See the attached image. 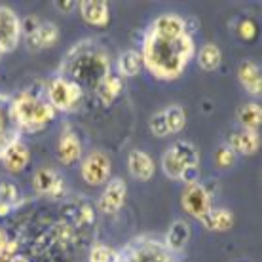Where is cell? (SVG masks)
I'll list each match as a JSON object with an SVG mask.
<instances>
[{
	"mask_svg": "<svg viewBox=\"0 0 262 262\" xmlns=\"http://www.w3.org/2000/svg\"><path fill=\"white\" fill-rule=\"evenodd\" d=\"M12 108L19 129L29 131V133L42 131L55 118L53 106L44 97H40L33 92H23L17 97H13Z\"/></svg>",
	"mask_w": 262,
	"mask_h": 262,
	"instance_id": "cell-3",
	"label": "cell"
},
{
	"mask_svg": "<svg viewBox=\"0 0 262 262\" xmlns=\"http://www.w3.org/2000/svg\"><path fill=\"white\" fill-rule=\"evenodd\" d=\"M237 34H239V38L245 40V42H251V40H255V36H256V25H255V21L243 19L242 23L237 25Z\"/></svg>",
	"mask_w": 262,
	"mask_h": 262,
	"instance_id": "cell-32",
	"label": "cell"
},
{
	"mask_svg": "<svg viewBox=\"0 0 262 262\" xmlns=\"http://www.w3.org/2000/svg\"><path fill=\"white\" fill-rule=\"evenodd\" d=\"M127 167H129L131 175H133L135 179H139V181H150V179L154 177V171H156L154 160L143 150H131L129 152Z\"/></svg>",
	"mask_w": 262,
	"mask_h": 262,
	"instance_id": "cell-17",
	"label": "cell"
},
{
	"mask_svg": "<svg viewBox=\"0 0 262 262\" xmlns=\"http://www.w3.org/2000/svg\"><path fill=\"white\" fill-rule=\"evenodd\" d=\"M21 129L17 120L13 116L12 97L0 93V156L6 152L8 146H12L15 141H19Z\"/></svg>",
	"mask_w": 262,
	"mask_h": 262,
	"instance_id": "cell-8",
	"label": "cell"
},
{
	"mask_svg": "<svg viewBox=\"0 0 262 262\" xmlns=\"http://www.w3.org/2000/svg\"><path fill=\"white\" fill-rule=\"evenodd\" d=\"M181 202H183L184 211L190 216L198 219V221H202L203 215L213 207V205H211L209 190L200 183L188 184V186L184 188L183 196H181Z\"/></svg>",
	"mask_w": 262,
	"mask_h": 262,
	"instance_id": "cell-9",
	"label": "cell"
},
{
	"mask_svg": "<svg viewBox=\"0 0 262 262\" xmlns=\"http://www.w3.org/2000/svg\"><path fill=\"white\" fill-rule=\"evenodd\" d=\"M33 188L38 194L50 198H61L65 194V181L59 177V173L52 167H42L34 173Z\"/></svg>",
	"mask_w": 262,
	"mask_h": 262,
	"instance_id": "cell-12",
	"label": "cell"
},
{
	"mask_svg": "<svg viewBox=\"0 0 262 262\" xmlns=\"http://www.w3.org/2000/svg\"><path fill=\"white\" fill-rule=\"evenodd\" d=\"M144 67L143 55L135 50H125L118 59V72L122 76H135Z\"/></svg>",
	"mask_w": 262,
	"mask_h": 262,
	"instance_id": "cell-25",
	"label": "cell"
},
{
	"mask_svg": "<svg viewBox=\"0 0 262 262\" xmlns=\"http://www.w3.org/2000/svg\"><path fill=\"white\" fill-rule=\"evenodd\" d=\"M228 146L236 152V156L237 154L251 156V154H255V152L258 150L260 137H258V133H255V131H247V129L234 131L228 139Z\"/></svg>",
	"mask_w": 262,
	"mask_h": 262,
	"instance_id": "cell-18",
	"label": "cell"
},
{
	"mask_svg": "<svg viewBox=\"0 0 262 262\" xmlns=\"http://www.w3.org/2000/svg\"><path fill=\"white\" fill-rule=\"evenodd\" d=\"M46 101L55 112H71L82 103V88L65 76H57L48 84Z\"/></svg>",
	"mask_w": 262,
	"mask_h": 262,
	"instance_id": "cell-5",
	"label": "cell"
},
{
	"mask_svg": "<svg viewBox=\"0 0 262 262\" xmlns=\"http://www.w3.org/2000/svg\"><path fill=\"white\" fill-rule=\"evenodd\" d=\"M57 158L63 165L76 164L82 158V143H80L78 135L67 125L57 143Z\"/></svg>",
	"mask_w": 262,
	"mask_h": 262,
	"instance_id": "cell-13",
	"label": "cell"
},
{
	"mask_svg": "<svg viewBox=\"0 0 262 262\" xmlns=\"http://www.w3.org/2000/svg\"><path fill=\"white\" fill-rule=\"evenodd\" d=\"M2 164L10 173H21L29 165V160H31V152L21 141H15L12 146H8L6 152L0 156Z\"/></svg>",
	"mask_w": 262,
	"mask_h": 262,
	"instance_id": "cell-16",
	"label": "cell"
},
{
	"mask_svg": "<svg viewBox=\"0 0 262 262\" xmlns=\"http://www.w3.org/2000/svg\"><path fill=\"white\" fill-rule=\"evenodd\" d=\"M150 131L156 135V137H167L169 135V129H167V122H165V114L164 111L156 112L150 118Z\"/></svg>",
	"mask_w": 262,
	"mask_h": 262,
	"instance_id": "cell-31",
	"label": "cell"
},
{
	"mask_svg": "<svg viewBox=\"0 0 262 262\" xmlns=\"http://www.w3.org/2000/svg\"><path fill=\"white\" fill-rule=\"evenodd\" d=\"M122 90H124V80H122V76L111 72V74H106L105 78L101 80V84L95 88V93H97V97L101 99V103L108 106V105H112L114 99L122 93Z\"/></svg>",
	"mask_w": 262,
	"mask_h": 262,
	"instance_id": "cell-22",
	"label": "cell"
},
{
	"mask_svg": "<svg viewBox=\"0 0 262 262\" xmlns=\"http://www.w3.org/2000/svg\"><path fill=\"white\" fill-rule=\"evenodd\" d=\"M200 164V150L196 144L183 141V143L171 144L169 148L162 154V169L169 179L179 181L183 171L188 165Z\"/></svg>",
	"mask_w": 262,
	"mask_h": 262,
	"instance_id": "cell-4",
	"label": "cell"
},
{
	"mask_svg": "<svg viewBox=\"0 0 262 262\" xmlns=\"http://www.w3.org/2000/svg\"><path fill=\"white\" fill-rule=\"evenodd\" d=\"M125 251V255L120 253V262H177L173 253L156 239H143Z\"/></svg>",
	"mask_w": 262,
	"mask_h": 262,
	"instance_id": "cell-6",
	"label": "cell"
},
{
	"mask_svg": "<svg viewBox=\"0 0 262 262\" xmlns=\"http://www.w3.org/2000/svg\"><path fill=\"white\" fill-rule=\"evenodd\" d=\"M61 69H63L61 76L72 80L80 88L85 84L95 90L101 84V80L106 74H111V59L101 46H97L92 40H84L69 52Z\"/></svg>",
	"mask_w": 262,
	"mask_h": 262,
	"instance_id": "cell-2",
	"label": "cell"
},
{
	"mask_svg": "<svg viewBox=\"0 0 262 262\" xmlns=\"http://www.w3.org/2000/svg\"><path fill=\"white\" fill-rule=\"evenodd\" d=\"M188 239H190V226H188V223L175 221V223L169 226V230H167L164 245L173 253V255H177V253H183L184 251Z\"/></svg>",
	"mask_w": 262,
	"mask_h": 262,
	"instance_id": "cell-21",
	"label": "cell"
},
{
	"mask_svg": "<svg viewBox=\"0 0 262 262\" xmlns=\"http://www.w3.org/2000/svg\"><path fill=\"white\" fill-rule=\"evenodd\" d=\"M237 78H239L243 88L247 90V93H251V95H260L262 93V74L256 63L243 61L237 69Z\"/></svg>",
	"mask_w": 262,
	"mask_h": 262,
	"instance_id": "cell-20",
	"label": "cell"
},
{
	"mask_svg": "<svg viewBox=\"0 0 262 262\" xmlns=\"http://www.w3.org/2000/svg\"><path fill=\"white\" fill-rule=\"evenodd\" d=\"M2 55H4V50H2V48H0V59H2Z\"/></svg>",
	"mask_w": 262,
	"mask_h": 262,
	"instance_id": "cell-39",
	"label": "cell"
},
{
	"mask_svg": "<svg viewBox=\"0 0 262 262\" xmlns=\"http://www.w3.org/2000/svg\"><path fill=\"white\" fill-rule=\"evenodd\" d=\"M237 120L243 125V129L258 133L262 125V106L258 103H245L237 108Z\"/></svg>",
	"mask_w": 262,
	"mask_h": 262,
	"instance_id": "cell-24",
	"label": "cell"
},
{
	"mask_svg": "<svg viewBox=\"0 0 262 262\" xmlns=\"http://www.w3.org/2000/svg\"><path fill=\"white\" fill-rule=\"evenodd\" d=\"M90 262H120V251L108 245H93L90 251Z\"/></svg>",
	"mask_w": 262,
	"mask_h": 262,
	"instance_id": "cell-28",
	"label": "cell"
},
{
	"mask_svg": "<svg viewBox=\"0 0 262 262\" xmlns=\"http://www.w3.org/2000/svg\"><path fill=\"white\" fill-rule=\"evenodd\" d=\"M17 198H19V190L12 181H0V203L12 205L17 202Z\"/></svg>",
	"mask_w": 262,
	"mask_h": 262,
	"instance_id": "cell-30",
	"label": "cell"
},
{
	"mask_svg": "<svg viewBox=\"0 0 262 262\" xmlns=\"http://www.w3.org/2000/svg\"><path fill=\"white\" fill-rule=\"evenodd\" d=\"M179 181H183L186 186H188V184L200 183V165H188V167L183 171V175H181Z\"/></svg>",
	"mask_w": 262,
	"mask_h": 262,
	"instance_id": "cell-33",
	"label": "cell"
},
{
	"mask_svg": "<svg viewBox=\"0 0 262 262\" xmlns=\"http://www.w3.org/2000/svg\"><path fill=\"white\" fill-rule=\"evenodd\" d=\"M202 224L207 230H213V232H226L234 224V215L228 209H223V207H211L203 215Z\"/></svg>",
	"mask_w": 262,
	"mask_h": 262,
	"instance_id": "cell-23",
	"label": "cell"
},
{
	"mask_svg": "<svg viewBox=\"0 0 262 262\" xmlns=\"http://www.w3.org/2000/svg\"><path fill=\"white\" fill-rule=\"evenodd\" d=\"M12 262H29V258H27V256H23V255H15Z\"/></svg>",
	"mask_w": 262,
	"mask_h": 262,
	"instance_id": "cell-38",
	"label": "cell"
},
{
	"mask_svg": "<svg viewBox=\"0 0 262 262\" xmlns=\"http://www.w3.org/2000/svg\"><path fill=\"white\" fill-rule=\"evenodd\" d=\"M40 27V21L38 17H34V15H29V17H25V19L21 21V33L25 31V34L29 36V34H33L36 29Z\"/></svg>",
	"mask_w": 262,
	"mask_h": 262,
	"instance_id": "cell-34",
	"label": "cell"
},
{
	"mask_svg": "<svg viewBox=\"0 0 262 262\" xmlns=\"http://www.w3.org/2000/svg\"><path fill=\"white\" fill-rule=\"evenodd\" d=\"M150 31L158 34H164V36H181V34L188 33L184 19L181 15H177V13H164V15L156 17V19L152 21Z\"/></svg>",
	"mask_w": 262,
	"mask_h": 262,
	"instance_id": "cell-19",
	"label": "cell"
},
{
	"mask_svg": "<svg viewBox=\"0 0 262 262\" xmlns=\"http://www.w3.org/2000/svg\"><path fill=\"white\" fill-rule=\"evenodd\" d=\"M59 38V29L55 23L46 21V23H40V27L34 31L33 34L27 36V48L31 52H38L42 48H52Z\"/></svg>",
	"mask_w": 262,
	"mask_h": 262,
	"instance_id": "cell-15",
	"label": "cell"
},
{
	"mask_svg": "<svg viewBox=\"0 0 262 262\" xmlns=\"http://www.w3.org/2000/svg\"><path fill=\"white\" fill-rule=\"evenodd\" d=\"M143 63L160 80H177L194 57V42L190 33L181 36H164L148 33L143 44Z\"/></svg>",
	"mask_w": 262,
	"mask_h": 262,
	"instance_id": "cell-1",
	"label": "cell"
},
{
	"mask_svg": "<svg viewBox=\"0 0 262 262\" xmlns=\"http://www.w3.org/2000/svg\"><path fill=\"white\" fill-rule=\"evenodd\" d=\"M80 13H82V19L88 25L93 27H105L108 25V4L103 0H82L78 4Z\"/></svg>",
	"mask_w": 262,
	"mask_h": 262,
	"instance_id": "cell-14",
	"label": "cell"
},
{
	"mask_svg": "<svg viewBox=\"0 0 262 262\" xmlns=\"http://www.w3.org/2000/svg\"><path fill=\"white\" fill-rule=\"evenodd\" d=\"M221 61H223V53L215 44H205L198 53V65L205 72L216 71L221 67Z\"/></svg>",
	"mask_w": 262,
	"mask_h": 262,
	"instance_id": "cell-26",
	"label": "cell"
},
{
	"mask_svg": "<svg viewBox=\"0 0 262 262\" xmlns=\"http://www.w3.org/2000/svg\"><path fill=\"white\" fill-rule=\"evenodd\" d=\"M10 209H12V205H8V203H0V216L8 215Z\"/></svg>",
	"mask_w": 262,
	"mask_h": 262,
	"instance_id": "cell-37",
	"label": "cell"
},
{
	"mask_svg": "<svg viewBox=\"0 0 262 262\" xmlns=\"http://www.w3.org/2000/svg\"><path fill=\"white\" fill-rule=\"evenodd\" d=\"M8 242H10V239H8V236H6V232H4V230L0 228V253H2V251L6 249V245H8Z\"/></svg>",
	"mask_w": 262,
	"mask_h": 262,
	"instance_id": "cell-36",
	"label": "cell"
},
{
	"mask_svg": "<svg viewBox=\"0 0 262 262\" xmlns=\"http://www.w3.org/2000/svg\"><path fill=\"white\" fill-rule=\"evenodd\" d=\"M215 162L221 169H228L236 164V152L230 148L228 144H223L219 150L215 152Z\"/></svg>",
	"mask_w": 262,
	"mask_h": 262,
	"instance_id": "cell-29",
	"label": "cell"
},
{
	"mask_svg": "<svg viewBox=\"0 0 262 262\" xmlns=\"http://www.w3.org/2000/svg\"><path fill=\"white\" fill-rule=\"evenodd\" d=\"M55 6L63 13H69L72 8H74V2H72V0H61V2H55Z\"/></svg>",
	"mask_w": 262,
	"mask_h": 262,
	"instance_id": "cell-35",
	"label": "cell"
},
{
	"mask_svg": "<svg viewBox=\"0 0 262 262\" xmlns=\"http://www.w3.org/2000/svg\"><path fill=\"white\" fill-rule=\"evenodd\" d=\"M125 196H127V186L124 179H111L99 198V209L106 215H114L124 207Z\"/></svg>",
	"mask_w": 262,
	"mask_h": 262,
	"instance_id": "cell-11",
	"label": "cell"
},
{
	"mask_svg": "<svg viewBox=\"0 0 262 262\" xmlns=\"http://www.w3.org/2000/svg\"><path fill=\"white\" fill-rule=\"evenodd\" d=\"M112 164L108 154L103 150H93L82 162V179L90 186H101L111 181Z\"/></svg>",
	"mask_w": 262,
	"mask_h": 262,
	"instance_id": "cell-7",
	"label": "cell"
},
{
	"mask_svg": "<svg viewBox=\"0 0 262 262\" xmlns=\"http://www.w3.org/2000/svg\"><path fill=\"white\" fill-rule=\"evenodd\" d=\"M165 114V122H167V129L171 133H179V131L184 129L186 125V112H184L183 106L179 105H171L164 111Z\"/></svg>",
	"mask_w": 262,
	"mask_h": 262,
	"instance_id": "cell-27",
	"label": "cell"
},
{
	"mask_svg": "<svg viewBox=\"0 0 262 262\" xmlns=\"http://www.w3.org/2000/svg\"><path fill=\"white\" fill-rule=\"evenodd\" d=\"M21 38V19L12 8L0 6V48L12 52L19 46Z\"/></svg>",
	"mask_w": 262,
	"mask_h": 262,
	"instance_id": "cell-10",
	"label": "cell"
}]
</instances>
